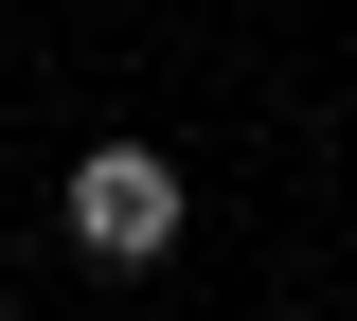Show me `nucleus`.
I'll list each match as a JSON object with an SVG mask.
<instances>
[{"label":"nucleus","mask_w":357,"mask_h":321,"mask_svg":"<svg viewBox=\"0 0 357 321\" xmlns=\"http://www.w3.org/2000/svg\"><path fill=\"white\" fill-rule=\"evenodd\" d=\"M72 250L89 268H161L178 250V161L161 143H89L72 161Z\"/></svg>","instance_id":"f257e3e1"}]
</instances>
